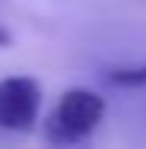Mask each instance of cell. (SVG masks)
<instances>
[{
  "mask_svg": "<svg viewBox=\"0 0 146 149\" xmlns=\"http://www.w3.org/2000/svg\"><path fill=\"white\" fill-rule=\"evenodd\" d=\"M105 118V98L92 89H67L60 95L57 108L48 118V140L51 143H83L95 133Z\"/></svg>",
  "mask_w": 146,
  "mask_h": 149,
  "instance_id": "obj_1",
  "label": "cell"
},
{
  "mask_svg": "<svg viewBox=\"0 0 146 149\" xmlns=\"http://www.w3.org/2000/svg\"><path fill=\"white\" fill-rule=\"evenodd\" d=\"M41 86L32 76H6L0 79V130L29 133L38 120Z\"/></svg>",
  "mask_w": 146,
  "mask_h": 149,
  "instance_id": "obj_2",
  "label": "cell"
},
{
  "mask_svg": "<svg viewBox=\"0 0 146 149\" xmlns=\"http://www.w3.org/2000/svg\"><path fill=\"white\" fill-rule=\"evenodd\" d=\"M108 83L115 86H124V89H137V86H146V67H117L108 73Z\"/></svg>",
  "mask_w": 146,
  "mask_h": 149,
  "instance_id": "obj_3",
  "label": "cell"
},
{
  "mask_svg": "<svg viewBox=\"0 0 146 149\" xmlns=\"http://www.w3.org/2000/svg\"><path fill=\"white\" fill-rule=\"evenodd\" d=\"M6 45H10V32L0 26V48H6Z\"/></svg>",
  "mask_w": 146,
  "mask_h": 149,
  "instance_id": "obj_4",
  "label": "cell"
}]
</instances>
